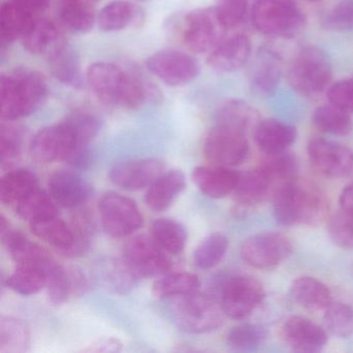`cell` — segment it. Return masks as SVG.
<instances>
[{
    "label": "cell",
    "mask_w": 353,
    "mask_h": 353,
    "mask_svg": "<svg viewBox=\"0 0 353 353\" xmlns=\"http://www.w3.org/2000/svg\"><path fill=\"white\" fill-rule=\"evenodd\" d=\"M49 194L61 208H75L83 204L90 195V185L72 171L52 173L48 181Z\"/></svg>",
    "instance_id": "23"
},
{
    "label": "cell",
    "mask_w": 353,
    "mask_h": 353,
    "mask_svg": "<svg viewBox=\"0 0 353 353\" xmlns=\"http://www.w3.org/2000/svg\"><path fill=\"white\" fill-rule=\"evenodd\" d=\"M86 78L97 98L107 106L137 109L152 94L148 82L139 75L114 63H94L88 68Z\"/></svg>",
    "instance_id": "1"
},
{
    "label": "cell",
    "mask_w": 353,
    "mask_h": 353,
    "mask_svg": "<svg viewBox=\"0 0 353 353\" xmlns=\"http://www.w3.org/2000/svg\"><path fill=\"white\" fill-rule=\"evenodd\" d=\"M328 103L346 111L353 113V78L342 79L330 84L326 90Z\"/></svg>",
    "instance_id": "50"
},
{
    "label": "cell",
    "mask_w": 353,
    "mask_h": 353,
    "mask_svg": "<svg viewBox=\"0 0 353 353\" xmlns=\"http://www.w3.org/2000/svg\"><path fill=\"white\" fill-rule=\"evenodd\" d=\"M341 210L353 212V183L343 190L340 196Z\"/></svg>",
    "instance_id": "54"
},
{
    "label": "cell",
    "mask_w": 353,
    "mask_h": 353,
    "mask_svg": "<svg viewBox=\"0 0 353 353\" xmlns=\"http://www.w3.org/2000/svg\"><path fill=\"white\" fill-rule=\"evenodd\" d=\"M152 237L163 251L171 255H179L185 250L188 234L181 223L172 219L162 218L152 224Z\"/></svg>",
    "instance_id": "37"
},
{
    "label": "cell",
    "mask_w": 353,
    "mask_h": 353,
    "mask_svg": "<svg viewBox=\"0 0 353 353\" xmlns=\"http://www.w3.org/2000/svg\"><path fill=\"white\" fill-rule=\"evenodd\" d=\"M21 41L28 52L47 59L67 42L61 28L55 22L42 18H37Z\"/></svg>",
    "instance_id": "26"
},
{
    "label": "cell",
    "mask_w": 353,
    "mask_h": 353,
    "mask_svg": "<svg viewBox=\"0 0 353 353\" xmlns=\"http://www.w3.org/2000/svg\"><path fill=\"white\" fill-rule=\"evenodd\" d=\"M65 121L71 125L82 146L88 145L100 131V121L98 117L90 113L77 111L68 115Z\"/></svg>",
    "instance_id": "47"
},
{
    "label": "cell",
    "mask_w": 353,
    "mask_h": 353,
    "mask_svg": "<svg viewBox=\"0 0 353 353\" xmlns=\"http://www.w3.org/2000/svg\"><path fill=\"white\" fill-rule=\"evenodd\" d=\"M57 204L51 197L50 194L36 190L24 198L15 206L16 212L30 224L55 216L57 214Z\"/></svg>",
    "instance_id": "39"
},
{
    "label": "cell",
    "mask_w": 353,
    "mask_h": 353,
    "mask_svg": "<svg viewBox=\"0 0 353 353\" xmlns=\"http://www.w3.org/2000/svg\"><path fill=\"white\" fill-rule=\"evenodd\" d=\"M22 136L19 129L10 123H3L0 129V157L3 166H10L21 152Z\"/></svg>",
    "instance_id": "48"
},
{
    "label": "cell",
    "mask_w": 353,
    "mask_h": 353,
    "mask_svg": "<svg viewBox=\"0 0 353 353\" xmlns=\"http://www.w3.org/2000/svg\"><path fill=\"white\" fill-rule=\"evenodd\" d=\"M150 73L170 86L185 85L199 75L197 61L187 53L164 50L154 53L146 61Z\"/></svg>",
    "instance_id": "15"
},
{
    "label": "cell",
    "mask_w": 353,
    "mask_h": 353,
    "mask_svg": "<svg viewBox=\"0 0 353 353\" xmlns=\"http://www.w3.org/2000/svg\"><path fill=\"white\" fill-rule=\"evenodd\" d=\"M264 297L265 292L259 281L252 276H234L221 283L216 299L225 315L243 320L253 314Z\"/></svg>",
    "instance_id": "8"
},
{
    "label": "cell",
    "mask_w": 353,
    "mask_h": 353,
    "mask_svg": "<svg viewBox=\"0 0 353 353\" xmlns=\"http://www.w3.org/2000/svg\"><path fill=\"white\" fill-rule=\"evenodd\" d=\"M76 1H80V3H86V5L92 6L94 7L96 3H98L99 0H76Z\"/></svg>",
    "instance_id": "55"
},
{
    "label": "cell",
    "mask_w": 353,
    "mask_h": 353,
    "mask_svg": "<svg viewBox=\"0 0 353 353\" xmlns=\"http://www.w3.org/2000/svg\"><path fill=\"white\" fill-rule=\"evenodd\" d=\"M216 10L228 30L237 28L247 17L248 0H216Z\"/></svg>",
    "instance_id": "49"
},
{
    "label": "cell",
    "mask_w": 353,
    "mask_h": 353,
    "mask_svg": "<svg viewBox=\"0 0 353 353\" xmlns=\"http://www.w3.org/2000/svg\"><path fill=\"white\" fill-rule=\"evenodd\" d=\"M37 18L38 16L12 0L3 3L0 9L1 50H5L14 41L21 40Z\"/></svg>",
    "instance_id": "28"
},
{
    "label": "cell",
    "mask_w": 353,
    "mask_h": 353,
    "mask_svg": "<svg viewBox=\"0 0 353 353\" xmlns=\"http://www.w3.org/2000/svg\"><path fill=\"white\" fill-rule=\"evenodd\" d=\"M265 328L257 324L243 323L235 326L227 334V344L232 350L252 351L257 349L265 341Z\"/></svg>",
    "instance_id": "42"
},
{
    "label": "cell",
    "mask_w": 353,
    "mask_h": 353,
    "mask_svg": "<svg viewBox=\"0 0 353 353\" xmlns=\"http://www.w3.org/2000/svg\"><path fill=\"white\" fill-rule=\"evenodd\" d=\"M123 260L141 280L160 276L170 272L172 264L152 236L137 235L125 243Z\"/></svg>",
    "instance_id": "12"
},
{
    "label": "cell",
    "mask_w": 353,
    "mask_h": 353,
    "mask_svg": "<svg viewBox=\"0 0 353 353\" xmlns=\"http://www.w3.org/2000/svg\"><path fill=\"white\" fill-rule=\"evenodd\" d=\"M1 117L14 121L32 114L48 96V86L42 74L30 70H18L1 76Z\"/></svg>",
    "instance_id": "3"
},
{
    "label": "cell",
    "mask_w": 353,
    "mask_h": 353,
    "mask_svg": "<svg viewBox=\"0 0 353 353\" xmlns=\"http://www.w3.org/2000/svg\"><path fill=\"white\" fill-rule=\"evenodd\" d=\"M297 162L288 152L268 156L259 166L241 173L234 191L235 202L241 210L253 208L270 198L290 181H295Z\"/></svg>",
    "instance_id": "2"
},
{
    "label": "cell",
    "mask_w": 353,
    "mask_h": 353,
    "mask_svg": "<svg viewBox=\"0 0 353 353\" xmlns=\"http://www.w3.org/2000/svg\"><path fill=\"white\" fill-rule=\"evenodd\" d=\"M290 292L299 305L312 311L325 310L332 303L328 287L311 276H301L293 281Z\"/></svg>",
    "instance_id": "30"
},
{
    "label": "cell",
    "mask_w": 353,
    "mask_h": 353,
    "mask_svg": "<svg viewBox=\"0 0 353 353\" xmlns=\"http://www.w3.org/2000/svg\"><path fill=\"white\" fill-rule=\"evenodd\" d=\"M51 73L65 85H82L81 67L78 53L65 42L48 57Z\"/></svg>",
    "instance_id": "32"
},
{
    "label": "cell",
    "mask_w": 353,
    "mask_h": 353,
    "mask_svg": "<svg viewBox=\"0 0 353 353\" xmlns=\"http://www.w3.org/2000/svg\"><path fill=\"white\" fill-rule=\"evenodd\" d=\"M99 210L105 232L115 239L133 234L143 224L137 204L119 194H105L99 202Z\"/></svg>",
    "instance_id": "11"
},
{
    "label": "cell",
    "mask_w": 353,
    "mask_h": 353,
    "mask_svg": "<svg viewBox=\"0 0 353 353\" xmlns=\"http://www.w3.org/2000/svg\"><path fill=\"white\" fill-rule=\"evenodd\" d=\"M8 287L22 295L36 294L46 287V272L34 266L17 265L8 278Z\"/></svg>",
    "instance_id": "41"
},
{
    "label": "cell",
    "mask_w": 353,
    "mask_h": 353,
    "mask_svg": "<svg viewBox=\"0 0 353 353\" xmlns=\"http://www.w3.org/2000/svg\"><path fill=\"white\" fill-rule=\"evenodd\" d=\"M328 235L338 247L353 250V212L341 210L334 214L328 223Z\"/></svg>",
    "instance_id": "46"
},
{
    "label": "cell",
    "mask_w": 353,
    "mask_h": 353,
    "mask_svg": "<svg viewBox=\"0 0 353 353\" xmlns=\"http://www.w3.org/2000/svg\"><path fill=\"white\" fill-rule=\"evenodd\" d=\"M255 30L272 38H294L305 26V15L292 0H257L251 12Z\"/></svg>",
    "instance_id": "6"
},
{
    "label": "cell",
    "mask_w": 353,
    "mask_h": 353,
    "mask_svg": "<svg viewBox=\"0 0 353 353\" xmlns=\"http://www.w3.org/2000/svg\"><path fill=\"white\" fill-rule=\"evenodd\" d=\"M30 229L36 236L57 249L69 251L75 247L73 230L57 216L32 223Z\"/></svg>",
    "instance_id": "34"
},
{
    "label": "cell",
    "mask_w": 353,
    "mask_h": 353,
    "mask_svg": "<svg viewBox=\"0 0 353 353\" xmlns=\"http://www.w3.org/2000/svg\"><path fill=\"white\" fill-rule=\"evenodd\" d=\"M0 224L3 243L17 265L34 266L41 268L47 274L57 264V261L44 248L30 241L22 233L10 228L5 216H1Z\"/></svg>",
    "instance_id": "17"
},
{
    "label": "cell",
    "mask_w": 353,
    "mask_h": 353,
    "mask_svg": "<svg viewBox=\"0 0 353 353\" xmlns=\"http://www.w3.org/2000/svg\"><path fill=\"white\" fill-rule=\"evenodd\" d=\"M39 189L38 177L28 169H17L3 175L0 181V199L9 205H17Z\"/></svg>",
    "instance_id": "31"
},
{
    "label": "cell",
    "mask_w": 353,
    "mask_h": 353,
    "mask_svg": "<svg viewBox=\"0 0 353 353\" xmlns=\"http://www.w3.org/2000/svg\"><path fill=\"white\" fill-rule=\"evenodd\" d=\"M46 288L49 301L53 305H61L73 295L71 276L68 268L55 264L46 274Z\"/></svg>",
    "instance_id": "44"
},
{
    "label": "cell",
    "mask_w": 353,
    "mask_h": 353,
    "mask_svg": "<svg viewBox=\"0 0 353 353\" xmlns=\"http://www.w3.org/2000/svg\"><path fill=\"white\" fill-rule=\"evenodd\" d=\"M196 187L208 197L222 199L234 193L239 185L241 173L229 167L210 165L196 167L192 173Z\"/></svg>",
    "instance_id": "22"
},
{
    "label": "cell",
    "mask_w": 353,
    "mask_h": 353,
    "mask_svg": "<svg viewBox=\"0 0 353 353\" xmlns=\"http://www.w3.org/2000/svg\"><path fill=\"white\" fill-rule=\"evenodd\" d=\"M312 123L322 133L336 136H347L352 132L353 123L350 113L328 104L317 107L312 115Z\"/></svg>",
    "instance_id": "35"
},
{
    "label": "cell",
    "mask_w": 353,
    "mask_h": 353,
    "mask_svg": "<svg viewBox=\"0 0 353 353\" xmlns=\"http://www.w3.org/2000/svg\"><path fill=\"white\" fill-rule=\"evenodd\" d=\"M143 10L131 1H113L103 8L98 16V24L103 32H112L127 28H139L143 24Z\"/></svg>",
    "instance_id": "27"
},
{
    "label": "cell",
    "mask_w": 353,
    "mask_h": 353,
    "mask_svg": "<svg viewBox=\"0 0 353 353\" xmlns=\"http://www.w3.org/2000/svg\"><path fill=\"white\" fill-rule=\"evenodd\" d=\"M123 350V343L117 338H103L97 340L96 342L88 345V348L84 349V352H119Z\"/></svg>",
    "instance_id": "52"
},
{
    "label": "cell",
    "mask_w": 353,
    "mask_h": 353,
    "mask_svg": "<svg viewBox=\"0 0 353 353\" xmlns=\"http://www.w3.org/2000/svg\"><path fill=\"white\" fill-rule=\"evenodd\" d=\"M227 30L216 8L198 9L185 16L183 41L193 52H210L224 40Z\"/></svg>",
    "instance_id": "9"
},
{
    "label": "cell",
    "mask_w": 353,
    "mask_h": 353,
    "mask_svg": "<svg viewBox=\"0 0 353 353\" xmlns=\"http://www.w3.org/2000/svg\"><path fill=\"white\" fill-rule=\"evenodd\" d=\"M352 274H353V266H352Z\"/></svg>",
    "instance_id": "57"
},
{
    "label": "cell",
    "mask_w": 353,
    "mask_h": 353,
    "mask_svg": "<svg viewBox=\"0 0 353 353\" xmlns=\"http://www.w3.org/2000/svg\"><path fill=\"white\" fill-rule=\"evenodd\" d=\"M108 270L109 282L119 293H125L131 290L140 280L129 265L123 261V258L113 262Z\"/></svg>",
    "instance_id": "51"
},
{
    "label": "cell",
    "mask_w": 353,
    "mask_h": 353,
    "mask_svg": "<svg viewBox=\"0 0 353 353\" xmlns=\"http://www.w3.org/2000/svg\"><path fill=\"white\" fill-rule=\"evenodd\" d=\"M30 334L28 325L17 318L0 319V353H22L28 350Z\"/></svg>",
    "instance_id": "38"
},
{
    "label": "cell",
    "mask_w": 353,
    "mask_h": 353,
    "mask_svg": "<svg viewBox=\"0 0 353 353\" xmlns=\"http://www.w3.org/2000/svg\"><path fill=\"white\" fill-rule=\"evenodd\" d=\"M185 187V176L181 170H170L158 177L148 188L145 202L154 212L166 210Z\"/></svg>",
    "instance_id": "29"
},
{
    "label": "cell",
    "mask_w": 353,
    "mask_h": 353,
    "mask_svg": "<svg viewBox=\"0 0 353 353\" xmlns=\"http://www.w3.org/2000/svg\"><path fill=\"white\" fill-rule=\"evenodd\" d=\"M281 336L285 344L297 352H318L325 346V330L303 316H292L283 323Z\"/></svg>",
    "instance_id": "21"
},
{
    "label": "cell",
    "mask_w": 353,
    "mask_h": 353,
    "mask_svg": "<svg viewBox=\"0 0 353 353\" xmlns=\"http://www.w3.org/2000/svg\"><path fill=\"white\" fill-rule=\"evenodd\" d=\"M272 201L274 218L283 226L316 225L327 212L325 198L319 191L295 181L283 185Z\"/></svg>",
    "instance_id": "4"
},
{
    "label": "cell",
    "mask_w": 353,
    "mask_h": 353,
    "mask_svg": "<svg viewBox=\"0 0 353 353\" xmlns=\"http://www.w3.org/2000/svg\"><path fill=\"white\" fill-rule=\"evenodd\" d=\"M164 169V162L158 159L125 161L110 169L109 179L113 185L125 191H140L150 188L165 172Z\"/></svg>",
    "instance_id": "18"
},
{
    "label": "cell",
    "mask_w": 353,
    "mask_h": 353,
    "mask_svg": "<svg viewBox=\"0 0 353 353\" xmlns=\"http://www.w3.org/2000/svg\"><path fill=\"white\" fill-rule=\"evenodd\" d=\"M332 61L319 47L305 45L293 54L286 77L294 92L305 98H316L327 90L332 84Z\"/></svg>",
    "instance_id": "5"
},
{
    "label": "cell",
    "mask_w": 353,
    "mask_h": 353,
    "mask_svg": "<svg viewBox=\"0 0 353 353\" xmlns=\"http://www.w3.org/2000/svg\"><path fill=\"white\" fill-rule=\"evenodd\" d=\"M321 26L328 32H344L353 30V0H338L323 16Z\"/></svg>",
    "instance_id": "45"
},
{
    "label": "cell",
    "mask_w": 353,
    "mask_h": 353,
    "mask_svg": "<svg viewBox=\"0 0 353 353\" xmlns=\"http://www.w3.org/2000/svg\"><path fill=\"white\" fill-rule=\"evenodd\" d=\"M57 16L61 24L76 32H88L96 23L94 7L76 0H59Z\"/></svg>",
    "instance_id": "36"
},
{
    "label": "cell",
    "mask_w": 353,
    "mask_h": 353,
    "mask_svg": "<svg viewBox=\"0 0 353 353\" xmlns=\"http://www.w3.org/2000/svg\"><path fill=\"white\" fill-rule=\"evenodd\" d=\"M200 282L191 272H167L152 285V294L158 299L185 296L197 292Z\"/></svg>",
    "instance_id": "33"
},
{
    "label": "cell",
    "mask_w": 353,
    "mask_h": 353,
    "mask_svg": "<svg viewBox=\"0 0 353 353\" xmlns=\"http://www.w3.org/2000/svg\"><path fill=\"white\" fill-rule=\"evenodd\" d=\"M249 152L245 135L225 128L214 125L204 140V156L212 165L239 166L247 160Z\"/></svg>",
    "instance_id": "14"
},
{
    "label": "cell",
    "mask_w": 353,
    "mask_h": 353,
    "mask_svg": "<svg viewBox=\"0 0 353 353\" xmlns=\"http://www.w3.org/2000/svg\"><path fill=\"white\" fill-rule=\"evenodd\" d=\"M309 1H312V3H318V1H321V0H309Z\"/></svg>",
    "instance_id": "56"
},
{
    "label": "cell",
    "mask_w": 353,
    "mask_h": 353,
    "mask_svg": "<svg viewBox=\"0 0 353 353\" xmlns=\"http://www.w3.org/2000/svg\"><path fill=\"white\" fill-rule=\"evenodd\" d=\"M283 76V57L272 47L263 46L256 53L251 71L250 88L255 96L268 98L274 94Z\"/></svg>",
    "instance_id": "19"
},
{
    "label": "cell",
    "mask_w": 353,
    "mask_h": 353,
    "mask_svg": "<svg viewBox=\"0 0 353 353\" xmlns=\"http://www.w3.org/2000/svg\"><path fill=\"white\" fill-rule=\"evenodd\" d=\"M292 245L286 235L264 232L243 241L241 255L243 261L259 270H270L282 263L290 256Z\"/></svg>",
    "instance_id": "13"
},
{
    "label": "cell",
    "mask_w": 353,
    "mask_h": 353,
    "mask_svg": "<svg viewBox=\"0 0 353 353\" xmlns=\"http://www.w3.org/2000/svg\"><path fill=\"white\" fill-rule=\"evenodd\" d=\"M228 247L229 241L224 233H212L196 248L194 252V263L201 270L214 268L222 261Z\"/></svg>",
    "instance_id": "40"
},
{
    "label": "cell",
    "mask_w": 353,
    "mask_h": 353,
    "mask_svg": "<svg viewBox=\"0 0 353 353\" xmlns=\"http://www.w3.org/2000/svg\"><path fill=\"white\" fill-rule=\"evenodd\" d=\"M223 314L218 299L198 292L181 296L174 307L175 322L189 334H205L218 330L223 324Z\"/></svg>",
    "instance_id": "7"
},
{
    "label": "cell",
    "mask_w": 353,
    "mask_h": 353,
    "mask_svg": "<svg viewBox=\"0 0 353 353\" xmlns=\"http://www.w3.org/2000/svg\"><path fill=\"white\" fill-rule=\"evenodd\" d=\"M324 324L328 332L339 338L353 334V309L342 303H332L324 310Z\"/></svg>",
    "instance_id": "43"
},
{
    "label": "cell",
    "mask_w": 353,
    "mask_h": 353,
    "mask_svg": "<svg viewBox=\"0 0 353 353\" xmlns=\"http://www.w3.org/2000/svg\"><path fill=\"white\" fill-rule=\"evenodd\" d=\"M253 132L256 144L266 156L286 152L296 139L295 128L279 119H261Z\"/></svg>",
    "instance_id": "24"
},
{
    "label": "cell",
    "mask_w": 353,
    "mask_h": 353,
    "mask_svg": "<svg viewBox=\"0 0 353 353\" xmlns=\"http://www.w3.org/2000/svg\"><path fill=\"white\" fill-rule=\"evenodd\" d=\"M83 148L86 146L79 143L71 125L63 119L61 123L41 130L32 139L30 152L37 162L48 164L68 161L76 150Z\"/></svg>",
    "instance_id": "10"
},
{
    "label": "cell",
    "mask_w": 353,
    "mask_h": 353,
    "mask_svg": "<svg viewBox=\"0 0 353 353\" xmlns=\"http://www.w3.org/2000/svg\"><path fill=\"white\" fill-rule=\"evenodd\" d=\"M260 121L261 119L257 109L237 99L223 102L214 114V125L232 130L243 135L254 131Z\"/></svg>",
    "instance_id": "25"
},
{
    "label": "cell",
    "mask_w": 353,
    "mask_h": 353,
    "mask_svg": "<svg viewBox=\"0 0 353 353\" xmlns=\"http://www.w3.org/2000/svg\"><path fill=\"white\" fill-rule=\"evenodd\" d=\"M307 156L314 168L330 179L347 176L353 170V152L346 146L330 140H310Z\"/></svg>",
    "instance_id": "16"
},
{
    "label": "cell",
    "mask_w": 353,
    "mask_h": 353,
    "mask_svg": "<svg viewBox=\"0 0 353 353\" xmlns=\"http://www.w3.org/2000/svg\"><path fill=\"white\" fill-rule=\"evenodd\" d=\"M36 16L40 15L48 7L50 0H12Z\"/></svg>",
    "instance_id": "53"
},
{
    "label": "cell",
    "mask_w": 353,
    "mask_h": 353,
    "mask_svg": "<svg viewBox=\"0 0 353 353\" xmlns=\"http://www.w3.org/2000/svg\"><path fill=\"white\" fill-rule=\"evenodd\" d=\"M252 55V42L245 34L225 37L214 47L208 57V63L214 72L221 74L233 73L243 69Z\"/></svg>",
    "instance_id": "20"
}]
</instances>
